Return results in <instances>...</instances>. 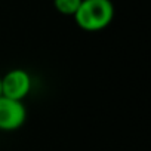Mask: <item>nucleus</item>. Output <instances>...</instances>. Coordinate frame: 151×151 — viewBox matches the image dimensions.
<instances>
[{
	"mask_svg": "<svg viewBox=\"0 0 151 151\" xmlns=\"http://www.w3.org/2000/svg\"><path fill=\"white\" fill-rule=\"evenodd\" d=\"M0 96H2V76H0Z\"/></svg>",
	"mask_w": 151,
	"mask_h": 151,
	"instance_id": "obj_5",
	"label": "nucleus"
},
{
	"mask_svg": "<svg viewBox=\"0 0 151 151\" xmlns=\"http://www.w3.org/2000/svg\"><path fill=\"white\" fill-rule=\"evenodd\" d=\"M82 0H53V8L64 17H74Z\"/></svg>",
	"mask_w": 151,
	"mask_h": 151,
	"instance_id": "obj_4",
	"label": "nucleus"
},
{
	"mask_svg": "<svg viewBox=\"0 0 151 151\" xmlns=\"http://www.w3.org/2000/svg\"><path fill=\"white\" fill-rule=\"evenodd\" d=\"M33 88V80L24 68H14L2 76V95L11 99L24 101Z\"/></svg>",
	"mask_w": 151,
	"mask_h": 151,
	"instance_id": "obj_2",
	"label": "nucleus"
},
{
	"mask_svg": "<svg viewBox=\"0 0 151 151\" xmlns=\"http://www.w3.org/2000/svg\"><path fill=\"white\" fill-rule=\"evenodd\" d=\"M116 17V8L111 0H82L74 14V22L88 33L105 30Z\"/></svg>",
	"mask_w": 151,
	"mask_h": 151,
	"instance_id": "obj_1",
	"label": "nucleus"
},
{
	"mask_svg": "<svg viewBox=\"0 0 151 151\" xmlns=\"http://www.w3.org/2000/svg\"><path fill=\"white\" fill-rule=\"evenodd\" d=\"M27 120V108L22 101L0 96V130L14 132L24 126Z\"/></svg>",
	"mask_w": 151,
	"mask_h": 151,
	"instance_id": "obj_3",
	"label": "nucleus"
}]
</instances>
